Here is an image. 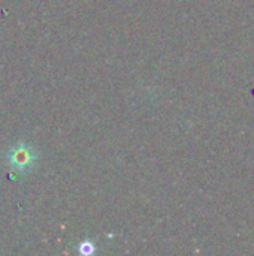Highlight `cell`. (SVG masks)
<instances>
[{"label": "cell", "mask_w": 254, "mask_h": 256, "mask_svg": "<svg viewBox=\"0 0 254 256\" xmlns=\"http://www.w3.org/2000/svg\"><path fill=\"white\" fill-rule=\"evenodd\" d=\"M10 165L15 168V170H28L33 164H34V153L31 150H28L27 147H15L9 152V156H7Z\"/></svg>", "instance_id": "1"}]
</instances>
